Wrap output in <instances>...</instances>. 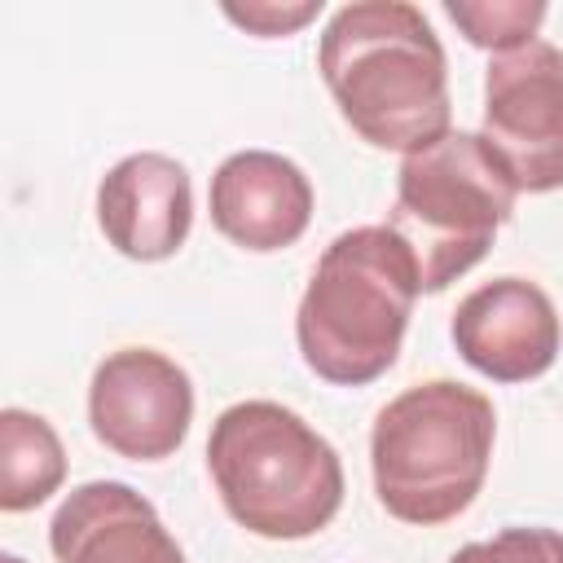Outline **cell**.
Returning a JSON list of instances; mask_svg holds the SVG:
<instances>
[{
	"instance_id": "cell-11",
	"label": "cell",
	"mask_w": 563,
	"mask_h": 563,
	"mask_svg": "<svg viewBox=\"0 0 563 563\" xmlns=\"http://www.w3.org/2000/svg\"><path fill=\"white\" fill-rule=\"evenodd\" d=\"M57 563H185L158 510L123 479H88L48 519Z\"/></svg>"
},
{
	"instance_id": "cell-1",
	"label": "cell",
	"mask_w": 563,
	"mask_h": 563,
	"mask_svg": "<svg viewBox=\"0 0 563 563\" xmlns=\"http://www.w3.org/2000/svg\"><path fill=\"white\" fill-rule=\"evenodd\" d=\"M317 70L343 123L374 150L418 154L449 136V57L409 0H352L317 40Z\"/></svg>"
},
{
	"instance_id": "cell-6",
	"label": "cell",
	"mask_w": 563,
	"mask_h": 563,
	"mask_svg": "<svg viewBox=\"0 0 563 563\" xmlns=\"http://www.w3.org/2000/svg\"><path fill=\"white\" fill-rule=\"evenodd\" d=\"M479 136L519 194L563 189V48L532 40L488 62Z\"/></svg>"
},
{
	"instance_id": "cell-10",
	"label": "cell",
	"mask_w": 563,
	"mask_h": 563,
	"mask_svg": "<svg viewBox=\"0 0 563 563\" xmlns=\"http://www.w3.org/2000/svg\"><path fill=\"white\" fill-rule=\"evenodd\" d=\"M97 224L128 260H172L194 224V180L185 163L158 150L119 158L97 185Z\"/></svg>"
},
{
	"instance_id": "cell-3",
	"label": "cell",
	"mask_w": 563,
	"mask_h": 563,
	"mask_svg": "<svg viewBox=\"0 0 563 563\" xmlns=\"http://www.w3.org/2000/svg\"><path fill=\"white\" fill-rule=\"evenodd\" d=\"M493 440L497 413L484 391L453 378L405 387L369 431L378 506L413 528L457 519L484 488Z\"/></svg>"
},
{
	"instance_id": "cell-7",
	"label": "cell",
	"mask_w": 563,
	"mask_h": 563,
	"mask_svg": "<svg viewBox=\"0 0 563 563\" xmlns=\"http://www.w3.org/2000/svg\"><path fill=\"white\" fill-rule=\"evenodd\" d=\"M88 422L110 453L128 462H163L189 435L194 383L167 352L119 347L92 369Z\"/></svg>"
},
{
	"instance_id": "cell-13",
	"label": "cell",
	"mask_w": 563,
	"mask_h": 563,
	"mask_svg": "<svg viewBox=\"0 0 563 563\" xmlns=\"http://www.w3.org/2000/svg\"><path fill=\"white\" fill-rule=\"evenodd\" d=\"M444 13L475 48H493V57L532 44L545 22L541 0H444Z\"/></svg>"
},
{
	"instance_id": "cell-16",
	"label": "cell",
	"mask_w": 563,
	"mask_h": 563,
	"mask_svg": "<svg viewBox=\"0 0 563 563\" xmlns=\"http://www.w3.org/2000/svg\"><path fill=\"white\" fill-rule=\"evenodd\" d=\"M0 563H22V559L18 554H0Z\"/></svg>"
},
{
	"instance_id": "cell-14",
	"label": "cell",
	"mask_w": 563,
	"mask_h": 563,
	"mask_svg": "<svg viewBox=\"0 0 563 563\" xmlns=\"http://www.w3.org/2000/svg\"><path fill=\"white\" fill-rule=\"evenodd\" d=\"M449 563H563V532L554 528H501L488 541H466Z\"/></svg>"
},
{
	"instance_id": "cell-9",
	"label": "cell",
	"mask_w": 563,
	"mask_h": 563,
	"mask_svg": "<svg viewBox=\"0 0 563 563\" xmlns=\"http://www.w3.org/2000/svg\"><path fill=\"white\" fill-rule=\"evenodd\" d=\"M207 207L220 238L242 251L268 255L295 246L308 233L312 180L295 158L277 150H238L216 167Z\"/></svg>"
},
{
	"instance_id": "cell-2",
	"label": "cell",
	"mask_w": 563,
	"mask_h": 563,
	"mask_svg": "<svg viewBox=\"0 0 563 563\" xmlns=\"http://www.w3.org/2000/svg\"><path fill=\"white\" fill-rule=\"evenodd\" d=\"M418 295V264L387 224L339 233L321 251L295 312L303 365L334 387L374 383L396 365Z\"/></svg>"
},
{
	"instance_id": "cell-8",
	"label": "cell",
	"mask_w": 563,
	"mask_h": 563,
	"mask_svg": "<svg viewBox=\"0 0 563 563\" xmlns=\"http://www.w3.org/2000/svg\"><path fill=\"white\" fill-rule=\"evenodd\" d=\"M457 356L493 383L541 378L563 343L554 299L528 277H493L475 286L453 312Z\"/></svg>"
},
{
	"instance_id": "cell-4",
	"label": "cell",
	"mask_w": 563,
	"mask_h": 563,
	"mask_svg": "<svg viewBox=\"0 0 563 563\" xmlns=\"http://www.w3.org/2000/svg\"><path fill=\"white\" fill-rule=\"evenodd\" d=\"M207 471L229 519L264 541H303L343 506L334 444L277 400L229 405L211 422Z\"/></svg>"
},
{
	"instance_id": "cell-12",
	"label": "cell",
	"mask_w": 563,
	"mask_h": 563,
	"mask_svg": "<svg viewBox=\"0 0 563 563\" xmlns=\"http://www.w3.org/2000/svg\"><path fill=\"white\" fill-rule=\"evenodd\" d=\"M66 479V449L48 418L31 409H0V510L22 515L48 501Z\"/></svg>"
},
{
	"instance_id": "cell-5",
	"label": "cell",
	"mask_w": 563,
	"mask_h": 563,
	"mask_svg": "<svg viewBox=\"0 0 563 563\" xmlns=\"http://www.w3.org/2000/svg\"><path fill=\"white\" fill-rule=\"evenodd\" d=\"M515 198L519 189L479 132H449L427 150L405 154L387 229L409 246L422 295H440L488 255Z\"/></svg>"
},
{
	"instance_id": "cell-15",
	"label": "cell",
	"mask_w": 563,
	"mask_h": 563,
	"mask_svg": "<svg viewBox=\"0 0 563 563\" xmlns=\"http://www.w3.org/2000/svg\"><path fill=\"white\" fill-rule=\"evenodd\" d=\"M321 13V0H299V4H277V0H255V4H224V18L260 40H277L299 31Z\"/></svg>"
}]
</instances>
